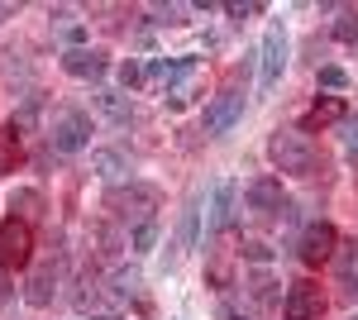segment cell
<instances>
[{"label":"cell","instance_id":"8fae6325","mask_svg":"<svg viewBox=\"0 0 358 320\" xmlns=\"http://www.w3.org/2000/svg\"><path fill=\"white\" fill-rule=\"evenodd\" d=\"M62 72L77 77V81H101L110 72V62H106V53H96V48H67L62 53Z\"/></svg>","mask_w":358,"mask_h":320},{"label":"cell","instance_id":"484cf974","mask_svg":"<svg viewBox=\"0 0 358 320\" xmlns=\"http://www.w3.org/2000/svg\"><path fill=\"white\" fill-rule=\"evenodd\" d=\"M239 253H244V258H253V263H268V258H273V249H268L263 239H248Z\"/></svg>","mask_w":358,"mask_h":320},{"label":"cell","instance_id":"4fadbf2b","mask_svg":"<svg viewBox=\"0 0 358 320\" xmlns=\"http://www.w3.org/2000/svg\"><path fill=\"white\" fill-rule=\"evenodd\" d=\"M334 277H339V287L349 296H358V239H339V249H334Z\"/></svg>","mask_w":358,"mask_h":320},{"label":"cell","instance_id":"5b68a950","mask_svg":"<svg viewBox=\"0 0 358 320\" xmlns=\"http://www.w3.org/2000/svg\"><path fill=\"white\" fill-rule=\"evenodd\" d=\"M244 211H248V220H277V215L287 211L282 182L277 177H253L244 191Z\"/></svg>","mask_w":358,"mask_h":320},{"label":"cell","instance_id":"83f0119b","mask_svg":"<svg viewBox=\"0 0 358 320\" xmlns=\"http://www.w3.org/2000/svg\"><path fill=\"white\" fill-rule=\"evenodd\" d=\"M182 244H196V201L182 211Z\"/></svg>","mask_w":358,"mask_h":320},{"label":"cell","instance_id":"e0dca14e","mask_svg":"<svg viewBox=\"0 0 358 320\" xmlns=\"http://www.w3.org/2000/svg\"><path fill=\"white\" fill-rule=\"evenodd\" d=\"M96 106H101V115H110L115 125H129L134 120V101L120 96V91H96Z\"/></svg>","mask_w":358,"mask_h":320},{"label":"cell","instance_id":"7402d4cb","mask_svg":"<svg viewBox=\"0 0 358 320\" xmlns=\"http://www.w3.org/2000/svg\"><path fill=\"white\" fill-rule=\"evenodd\" d=\"M339 130H344V148H349V158L358 162V115H344Z\"/></svg>","mask_w":358,"mask_h":320},{"label":"cell","instance_id":"44dd1931","mask_svg":"<svg viewBox=\"0 0 358 320\" xmlns=\"http://www.w3.org/2000/svg\"><path fill=\"white\" fill-rule=\"evenodd\" d=\"M334 39H339V43H358V10H344V15H339Z\"/></svg>","mask_w":358,"mask_h":320},{"label":"cell","instance_id":"603a6c76","mask_svg":"<svg viewBox=\"0 0 358 320\" xmlns=\"http://www.w3.org/2000/svg\"><path fill=\"white\" fill-rule=\"evenodd\" d=\"M153 239H158V220L138 225V230H134V253H148V249H153Z\"/></svg>","mask_w":358,"mask_h":320},{"label":"cell","instance_id":"7c38bea8","mask_svg":"<svg viewBox=\"0 0 358 320\" xmlns=\"http://www.w3.org/2000/svg\"><path fill=\"white\" fill-rule=\"evenodd\" d=\"M234 201H239V187L224 177L215 182V196H210V235H224L229 230V220H234Z\"/></svg>","mask_w":358,"mask_h":320},{"label":"cell","instance_id":"cb8c5ba5","mask_svg":"<svg viewBox=\"0 0 358 320\" xmlns=\"http://www.w3.org/2000/svg\"><path fill=\"white\" fill-rule=\"evenodd\" d=\"M320 86H325V91H344V86H349V72H344V67H320Z\"/></svg>","mask_w":358,"mask_h":320},{"label":"cell","instance_id":"6da1fadb","mask_svg":"<svg viewBox=\"0 0 358 320\" xmlns=\"http://www.w3.org/2000/svg\"><path fill=\"white\" fill-rule=\"evenodd\" d=\"M268 158H273V167L282 177H315V172H325V158H320L315 139L301 130H273Z\"/></svg>","mask_w":358,"mask_h":320},{"label":"cell","instance_id":"9c48e42d","mask_svg":"<svg viewBox=\"0 0 358 320\" xmlns=\"http://www.w3.org/2000/svg\"><path fill=\"white\" fill-rule=\"evenodd\" d=\"M258 57H263V91H273L277 81H282V67H287V29L282 25H268Z\"/></svg>","mask_w":358,"mask_h":320},{"label":"cell","instance_id":"2e32d148","mask_svg":"<svg viewBox=\"0 0 358 320\" xmlns=\"http://www.w3.org/2000/svg\"><path fill=\"white\" fill-rule=\"evenodd\" d=\"M10 211H15V220H24V225H34V220L43 215V196H38L34 187L10 191Z\"/></svg>","mask_w":358,"mask_h":320},{"label":"cell","instance_id":"d6986e66","mask_svg":"<svg viewBox=\"0 0 358 320\" xmlns=\"http://www.w3.org/2000/svg\"><path fill=\"white\" fill-rule=\"evenodd\" d=\"M91 167H96L106 182H120V177L129 172V162L120 158V153H110V148H106V153H96V158H91Z\"/></svg>","mask_w":358,"mask_h":320},{"label":"cell","instance_id":"4316f807","mask_svg":"<svg viewBox=\"0 0 358 320\" xmlns=\"http://www.w3.org/2000/svg\"><path fill=\"white\" fill-rule=\"evenodd\" d=\"M120 81H124V91H129V86H138V81H143V67H138L134 57H129V62H120Z\"/></svg>","mask_w":358,"mask_h":320},{"label":"cell","instance_id":"7a4b0ae2","mask_svg":"<svg viewBox=\"0 0 358 320\" xmlns=\"http://www.w3.org/2000/svg\"><path fill=\"white\" fill-rule=\"evenodd\" d=\"M158 187H143V182H129V191H110V201H106V211L120 220V225H148L153 211H158Z\"/></svg>","mask_w":358,"mask_h":320},{"label":"cell","instance_id":"d4e9b609","mask_svg":"<svg viewBox=\"0 0 358 320\" xmlns=\"http://www.w3.org/2000/svg\"><path fill=\"white\" fill-rule=\"evenodd\" d=\"M134 292H138V272H115V296L129 301Z\"/></svg>","mask_w":358,"mask_h":320},{"label":"cell","instance_id":"9a60e30c","mask_svg":"<svg viewBox=\"0 0 358 320\" xmlns=\"http://www.w3.org/2000/svg\"><path fill=\"white\" fill-rule=\"evenodd\" d=\"M339 120H344V101L339 96H325V101H315V106L306 110L301 134H315V130H325V125H339Z\"/></svg>","mask_w":358,"mask_h":320},{"label":"cell","instance_id":"5bb4252c","mask_svg":"<svg viewBox=\"0 0 358 320\" xmlns=\"http://www.w3.org/2000/svg\"><path fill=\"white\" fill-rule=\"evenodd\" d=\"M24 162V134H20V120L0 125V172H15Z\"/></svg>","mask_w":358,"mask_h":320},{"label":"cell","instance_id":"f546056e","mask_svg":"<svg viewBox=\"0 0 358 320\" xmlns=\"http://www.w3.org/2000/svg\"><path fill=\"white\" fill-rule=\"evenodd\" d=\"M10 15H15V5H0V25H5V20H10Z\"/></svg>","mask_w":358,"mask_h":320},{"label":"cell","instance_id":"ac0fdd59","mask_svg":"<svg viewBox=\"0 0 358 320\" xmlns=\"http://www.w3.org/2000/svg\"><path fill=\"white\" fill-rule=\"evenodd\" d=\"M206 282L210 287H234V272H229V249H215V258H210V267H206Z\"/></svg>","mask_w":358,"mask_h":320},{"label":"cell","instance_id":"f1b7e54d","mask_svg":"<svg viewBox=\"0 0 358 320\" xmlns=\"http://www.w3.org/2000/svg\"><path fill=\"white\" fill-rule=\"evenodd\" d=\"M244 15H263V5H229V20H244Z\"/></svg>","mask_w":358,"mask_h":320},{"label":"cell","instance_id":"30bf717a","mask_svg":"<svg viewBox=\"0 0 358 320\" xmlns=\"http://www.w3.org/2000/svg\"><path fill=\"white\" fill-rule=\"evenodd\" d=\"M57 277H62V263L57 258H48V263H38L34 272H29V282H24V301L38 311V306H48L57 296Z\"/></svg>","mask_w":358,"mask_h":320},{"label":"cell","instance_id":"1f68e13d","mask_svg":"<svg viewBox=\"0 0 358 320\" xmlns=\"http://www.w3.org/2000/svg\"><path fill=\"white\" fill-rule=\"evenodd\" d=\"M96 320H115V316H96Z\"/></svg>","mask_w":358,"mask_h":320},{"label":"cell","instance_id":"8992f818","mask_svg":"<svg viewBox=\"0 0 358 320\" xmlns=\"http://www.w3.org/2000/svg\"><path fill=\"white\" fill-rule=\"evenodd\" d=\"M239 120H244V91L239 86H224L220 96H210V106H206V134L210 139L229 134Z\"/></svg>","mask_w":358,"mask_h":320},{"label":"cell","instance_id":"ffe728a7","mask_svg":"<svg viewBox=\"0 0 358 320\" xmlns=\"http://www.w3.org/2000/svg\"><path fill=\"white\" fill-rule=\"evenodd\" d=\"M248 292H253V301H258V306H282V296H277V282L268 277V272H258V277L248 282Z\"/></svg>","mask_w":358,"mask_h":320},{"label":"cell","instance_id":"4dcf8cb0","mask_svg":"<svg viewBox=\"0 0 358 320\" xmlns=\"http://www.w3.org/2000/svg\"><path fill=\"white\" fill-rule=\"evenodd\" d=\"M220 320H244V316H220Z\"/></svg>","mask_w":358,"mask_h":320},{"label":"cell","instance_id":"3957f363","mask_svg":"<svg viewBox=\"0 0 358 320\" xmlns=\"http://www.w3.org/2000/svg\"><path fill=\"white\" fill-rule=\"evenodd\" d=\"M34 263V225L24 220H0V272H20Z\"/></svg>","mask_w":358,"mask_h":320},{"label":"cell","instance_id":"277c9868","mask_svg":"<svg viewBox=\"0 0 358 320\" xmlns=\"http://www.w3.org/2000/svg\"><path fill=\"white\" fill-rule=\"evenodd\" d=\"M86 139H91V115L86 110H57L53 115V130H48L53 153H82Z\"/></svg>","mask_w":358,"mask_h":320},{"label":"cell","instance_id":"ba28073f","mask_svg":"<svg viewBox=\"0 0 358 320\" xmlns=\"http://www.w3.org/2000/svg\"><path fill=\"white\" fill-rule=\"evenodd\" d=\"M334 249H339V230H334L330 220H315V225H306L301 244H296V253H301V263H306V267L330 263Z\"/></svg>","mask_w":358,"mask_h":320},{"label":"cell","instance_id":"52a82bcc","mask_svg":"<svg viewBox=\"0 0 358 320\" xmlns=\"http://www.w3.org/2000/svg\"><path fill=\"white\" fill-rule=\"evenodd\" d=\"M320 311H325V292L310 277L292 282L287 296H282V320H320Z\"/></svg>","mask_w":358,"mask_h":320}]
</instances>
